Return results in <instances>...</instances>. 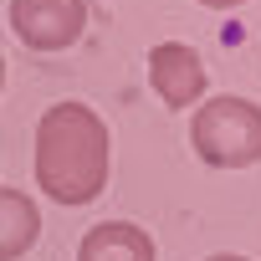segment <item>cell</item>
<instances>
[{
  "mask_svg": "<svg viewBox=\"0 0 261 261\" xmlns=\"http://www.w3.org/2000/svg\"><path fill=\"white\" fill-rule=\"evenodd\" d=\"M113 139L97 108L87 102H57L36 123V185L57 205H92L108 190Z\"/></svg>",
  "mask_w": 261,
  "mask_h": 261,
  "instance_id": "6da1fadb",
  "label": "cell"
},
{
  "mask_svg": "<svg viewBox=\"0 0 261 261\" xmlns=\"http://www.w3.org/2000/svg\"><path fill=\"white\" fill-rule=\"evenodd\" d=\"M190 149L210 169H251L261 164V108L236 92H215L190 118Z\"/></svg>",
  "mask_w": 261,
  "mask_h": 261,
  "instance_id": "7a4b0ae2",
  "label": "cell"
},
{
  "mask_svg": "<svg viewBox=\"0 0 261 261\" xmlns=\"http://www.w3.org/2000/svg\"><path fill=\"white\" fill-rule=\"evenodd\" d=\"M11 26L31 51H67L87 31V0H11Z\"/></svg>",
  "mask_w": 261,
  "mask_h": 261,
  "instance_id": "3957f363",
  "label": "cell"
},
{
  "mask_svg": "<svg viewBox=\"0 0 261 261\" xmlns=\"http://www.w3.org/2000/svg\"><path fill=\"white\" fill-rule=\"evenodd\" d=\"M149 87L164 108H195L205 97V62L190 41H159L149 46Z\"/></svg>",
  "mask_w": 261,
  "mask_h": 261,
  "instance_id": "277c9868",
  "label": "cell"
},
{
  "mask_svg": "<svg viewBox=\"0 0 261 261\" xmlns=\"http://www.w3.org/2000/svg\"><path fill=\"white\" fill-rule=\"evenodd\" d=\"M77 261H159L154 236L134 220H102L77 241Z\"/></svg>",
  "mask_w": 261,
  "mask_h": 261,
  "instance_id": "5b68a950",
  "label": "cell"
},
{
  "mask_svg": "<svg viewBox=\"0 0 261 261\" xmlns=\"http://www.w3.org/2000/svg\"><path fill=\"white\" fill-rule=\"evenodd\" d=\"M41 236V210L26 190H0V261H21Z\"/></svg>",
  "mask_w": 261,
  "mask_h": 261,
  "instance_id": "8992f818",
  "label": "cell"
},
{
  "mask_svg": "<svg viewBox=\"0 0 261 261\" xmlns=\"http://www.w3.org/2000/svg\"><path fill=\"white\" fill-rule=\"evenodd\" d=\"M200 6H210V11H236V6H246V0H200Z\"/></svg>",
  "mask_w": 261,
  "mask_h": 261,
  "instance_id": "52a82bcc",
  "label": "cell"
},
{
  "mask_svg": "<svg viewBox=\"0 0 261 261\" xmlns=\"http://www.w3.org/2000/svg\"><path fill=\"white\" fill-rule=\"evenodd\" d=\"M205 261H251V256H236V251H220V256H205Z\"/></svg>",
  "mask_w": 261,
  "mask_h": 261,
  "instance_id": "ba28073f",
  "label": "cell"
},
{
  "mask_svg": "<svg viewBox=\"0 0 261 261\" xmlns=\"http://www.w3.org/2000/svg\"><path fill=\"white\" fill-rule=\"evenodd\" d=\"M0 87H6V51H0Z\"/></svg>",
  "mask_w": 261,
  "mask_h": 261,
  "instance_id": "9c48e42d",
  "label": "cell"
}]
</instances>
